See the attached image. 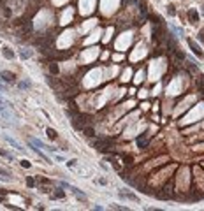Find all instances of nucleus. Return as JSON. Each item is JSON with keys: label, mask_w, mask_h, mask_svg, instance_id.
<instances>
[{"label": "nucleus", "mask_w": 204, "mask_h": 211, "mask_svg": "<svg viewBox=\"0 0 204 211\" xmlns=\"http://www.w3.org/2000/svg\"><path fill=\"white\" fill-rule=\"evenodd\" d=\"M188 16H190V23H195L197 21V12L195 11H188Z\"/></svg>", "instance_id": "obj_13"}, {"label": "nucleus", "mask_w": 204, "mask_h": 211, "mask_svg": "<svg viewBox=\"0 0 204 211\" xmlns=\"http://www.w3.org/2000/svg\"><path fill=\"white\" fill-rule=\"evenodd\" d=\"M19 164H21V167H27V169H28V167H30V165H32V164H30V162H28V160H27V158H25V160H21V162H19Z\"/></svg>", "instance_id": "obj_17"}, {"label": "nucleus", "mask_w": 204, "mask_h": 211, "mask_svg": "<svg viewBox=\"0 0 204 211\" xmlns=\"http://www.w3.org/2000/svg\"><path fill=\"white\" fill-rule=\"evenodd\" d=\"M2 53H4V56H5L7 60H12V58H14V53H12L9 48H4V49H2Z\"/></svg>", "instance_id": "obj_6"}, {"label": "nucleus", "mask_w": 204, "mask_h": 211, "mask_svg": "<svg viewBox=\"0 0 204 211\" xmlns=\"http://www.w3.org/2000/svg\"><path fill=\"white\" fill-rule=\"evenodd\" d=\"M39 181H41V183H46V185H49V183H51L48 178H41V176H39Z\"/></svg>", "instance_id": "obj_19"}, {"label": "nucleus", "mask_w": 204, "mask_h": 211, "mask_svg": "<svg viewBox=\"0 0 204 211\" xmlns=\"http://www.w3.org/2000/svg\"><path fill=\"white\" fill-rule=\"evenodd\" d=\"M4 201H5V199H4V197H2V195H0V202H4Z\"/></svg>", "instance_id": "obj_22"}, {"label": "nucleus", "mask_w": 204, "mask_h": 211, "mask_svg": "<svg viewBox=\"0 0 204 211\" xmlns=\"http://www.w3.org/2000/svg\"><path fill=\"white\" fill-rule=\"evenodd\" d=\"M83 132L88 136V137H92V136H95V130L92 129V127H83Z\"/></svg>", "instance_id": "obj_7"}, {"label": "nucleus", "mask_w": 204, "mask_h": 211, "mask_svg": "<svg viewBox=\"0 0 204 211\" xmlns=\"http://www.w3.org/2000/svg\"><path fill=\"white\" fill-rule=\"evenodd\" d=\"M120 197H127L130 201H137V195H134V194H123V192H120Z\"/></svg>", "instance_id": "obj_11"}, {"label": "nucleus", "mask_w": 204, "mask_h": 211, "mask_svg": "<svg viewBox=\"0 0 204 211\" xmlns=\"http://www.w3.org/2000/svg\"><path fill=\"white\" fill-rule=\"evenodd\" d=\"M7 176H9V173L5 171V169H2V167H0V178H4V179H7Z\"/></svg>", "instance_id": "obj_16"}, {"label": "nucleus", "mask_w": 204, "mask_h": 211, "mask_svg": "<svg viewBox=\"0 0 204 211\" xmlns=\"http://www.w3.org/2000/svg\"><path fill=\"white\" fill-rule=\"evenodd\" d=\"M46 134H48L49 139H55V137H56V132H55L53 129H46Z\"/></svg>", "instance_id": "obj_14"}, {"label": "nucleus", "mask_w": 204, "mask_h": 211, "mask_svg": "<svg viewBox=\"0 0 204 211\" xmlns=\"http://www.w3.org/2000/svg\"><path fill=\"white\" fill-rule=\"evenodd\" d=\"M49 72L51 74H58V65H56V63H51V65H49Z\"/></svg>", "instance_id": "obj_15"}, {"label": "nucleus", "mask_w": 204, "mask_h": 211, "mask_svg": "<svg viewBox=\"0 0 204 211\" xmlns=\"http://www.w3.org/2000/svg\"><path fill=\"white\" fill-rule=\"evenodd\" d=\"M76 162H78V160H76V158H72V160L67 162V165H76Z\"/></svg>", "instance_id": "obj_21"}, {"label": "nucleus", "mask_w": 204, "mask_h": 211, "mask_svg": "<svg viewBox=\"0 0 204 211\" xmlns=\"http://www.w3.org/2000/svg\"><path fill=\"white\" fill-rule=\"evenodd\" d=\"M0 77H2L5 83H12V81L16 79V76H14L12 72H9V71H2V72H0Z\"/></svg>", "instance_id": "obj_3"}, {"label": "nucleus", "mask_w": 204, "mask_h": 211, "mask_svg": "<svg viewBox=\"0 0 204 211\" xmlns=\"http://www.w3.org/2000/svg\"><path fill=\"white\" fill-rule=\"evenodd\" d=\"M62 186H65V188H69V190H71V192H72V194H74V195H76V197H78L79 201H86V195H84V194L81 192L79 188L72 186V185H69V183H62Z\"/></svg>", "instance_id": "obj_1"}, {"label": "nucleus", "mask_w": 204, "mask_h": 211, "mask_svg": "<svg viewBox=\"0 0 204 211\" xmlns=\"http://www.w3.org/2000/svg\"><path fill=\"white\" fill-rule=\"evenodd\" d=\"M30 142H32V144H35V146H39L41 150H46V151H55V148H51V146H46L44 142H41L39 139H34V137H30Z\"/></svg>", "instance_id": "obj_2"}, {"label": "nucleus", "mask_w": 204, "mask_h": 211, "mask_svg": "<svg viewBox=\"0 0 204 211\" xmlns=\"http://www.w3.org/2000/svg\"><path fill=\"white\" fill-rule=\"evenodd\" d=\"M146 144H148V139H146V136H143V137H139V139H137V146H139V148H144Z\"/></svg>", "instance_id": "obj_8"}, {"label": "nucleus", "mask_w": 204, "mask_h": 211, "mask_svg": "<svg viewBox=\"0 0 204 211\" xmlns=\"http://www.w3.org/2000/svg\"><path fill=\"white\" fill-rule=\"evenodd\" d=\"M5 141H7V142H9V144H12V146H14V148H16V150H19V151H21V150H23V148H21V144H19V142H18V141H14V139H12V137H9V136H5Z\"/></svg>", "instance_id": "obj_5"}, {"label": "nucleus", "mask_w": 204, "mask_h": 211, "mask_svg": "<svg viewBox=\"0 0 204 211\" xmlns=\"http://www.w3.org/2000/svg\"><path fill=\"white\" fill-rule=\"evenodd\" d=\"M188 46H190V49H192V51H194V53H195V55H197L199 58H202V56H204V55H202V51L199 49V46L195 44L194 40H188Z\"/></svg>", "instance_id": "obj_4"}, {"label": "nucleus", "mask_w": 204, "mask_h": 211, "mask_svg": "<svg viewBox=\"0 0 204 211\" xmlns=\"http://www.w3.org/2000/svg\"><path fill=\"white\" fill-rule=\"evenodd\" d=\"M0 92H4V86H2V84H0Z\"/></svg>", "instance_id": "obj_23"}, {"label": "nucleus", "mask_w": 204, "mask_h": 211, "mask_svg": "<svg viewBox=\"0 0 204 211\" xmlns=\"http://www.w3.org/2000/svg\"><path fill=\"white\" fill-rule=\"evenodd\" d=\"M30 86H32L30 81H21V83H19V88H21V90H27V88H30Z\"/></svg>", "instance_id": "obj_12"}, {"label": "nucleus", "mask_w": 204, "mask_h": 211, "mask_svg": "<svg viewBox=\"0 0 204 211\" xmlns=\"http://www.w3.org/2000/svg\"><path fill=\"white\" fill-rule=\"evenodd\" d=\"M167 11H169V14H171V16L174 14V7H172V5H167Z\"/></svg>", "instance_id": "obj_20"}, {"label": "nucleus", "mask_w": 204, "mask_h": 211, "mask_svg": "<svg viewBox=\"0 0 204 211\" xmlns=\"http://www.w3.org/2000/svg\"><path fill=\"white\" fill-rule=\"evenodd\" d=\"M27 185H28V186H35V181H34L30 176H27Z\"/></svg>", "instance_id": "obj_18"}, {"label": "nucleus", "mask_w": 204, "mask_h": 211, "mask_svg": "<svg viewBox=\"0 0 204 211\" xmlns=\"http://www.w3.org/2000/svg\"><path fill=\"white\" fill-rule=\"evenodd\" d=\"M19 55H21V58H23V60H27V58H30V56H32V51H30V49H21V53H19Z\"/></svg>", "instance_id": "obj_9"}, {"label": "nucleus", "mask_w": 204, "mask_h": 211, "mask_svg": "<svg viewBox=\"0 0 204 211\" xmlns=\"http://www.w3.org/2000/svg\"><path fill=\"white\" fill-rule=\"evenodd\" d=\"M63 197H65V194H63V190L56 188V192L53 194V199H63Z\"/></svg>", "instance_id": "obj_10"}]
</instances>
